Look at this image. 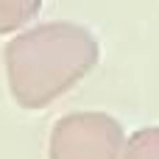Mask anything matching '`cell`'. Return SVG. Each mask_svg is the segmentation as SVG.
I'll return each mask as SVG.
<instances>
[{"label": "cell", "instance_id": "3957f363", "mask_svg": "<svg viewBox=\"0 0 159 159\" xmlns=\"http://www.w3.org/2000/svg\"><path fill=\"white\" fill-rule=\"evenodd\" d=\"M42 0H0V34L20 28L39 11Z\"/></svg>", "mask_w": 159, "mask_h": 159}, {"label": "cell", "instance_id": "277c9868", "mask_svg": "<svg viewBox=\"0 0 159 159\" xmlns=\"http://www.w3.org/2000/svg\"><path fill=\"white\" fill-rule=\"evenodd\" d=\"M129 151L137 154V157H143V159H159V129H145V131H140V134L131 140Z\"/></svg>", "mask_w": 159, "mask_h": 159}, {"label": "cell", "instance_id": "6da1fadb", "mask_svg": "<svg viewBox=\"0 0 159 159\" xmlns=\"http://www.w3.org/2000/svg\"><path fill=\"white\" fill-rule=\"evenodd\" d=\"M98 59L95 39L75 25H45L6 48L11 92L25 106H42L78 81Z\"/></svg>", "mask_w": 159, "mask_h": 159}, {"label": "cell", "instance_id": "7a4b0ae2", "mask_svg": "<svg viewBox=\"0 0 159 159\" xmlns=\"http://www.w3.org/2000/svg\"><path fill=\"white\" fill-rule=\"evenodd\" d=\"M84 131H87V145H78L70 129L59 123L53 131V159H115L120 129L112 117L84 115Z\"/></svg>", "mask_w": 159, "mask_h": 159}]
</instances>
